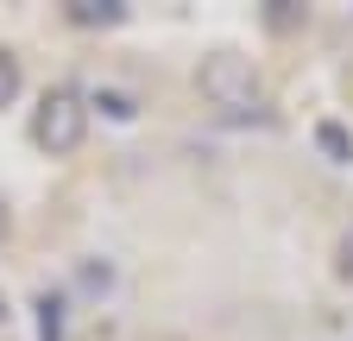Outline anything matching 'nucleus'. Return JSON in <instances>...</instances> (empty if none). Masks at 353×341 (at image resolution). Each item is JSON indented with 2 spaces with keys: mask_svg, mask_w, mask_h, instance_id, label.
<instances>
[{
  "mask_svg": "<svg viewBox=\"0 0 353 341\" xmlns=\"http://www.w3.org/2000/svg\"><path fill=\"white\" fill-rule=\"evenodd\" d=\"M19 89H26V64H19L13 51H0V108H13Z\"/></svg>",
  "mask_w": 353,
  "mask_h": 341,
  "instance_id": "obj_7",
  "label": "nucleus"
},
{
  "mask_svg": "<svg viewBox=\"0 0 353 341\" xmlns=\"http://www.w3.org/2000/svg\"><path fill=\"white\" fill-rule=\"evenodd\" d=\"M7 316H13V310H7V291H0V329H7Z\"/></svg>",
  "mask_w": 353,
  "mask_h": 341,
  "instance_id": "obj_11",
  "label": "nucleus"
},
{
  "mask_svg": "<svg viewBox=\"0 0 353 341\" xmlns=\"http://www.w3.org/2000/svg\"><path fill=\"white\" fill-rule=\"evenodd\" d=\"M7 228H13V222H7V202H0V240H7Z\"/></svg>",
  "mask_w": 353,
  "mask_h": 341,
  "instance_id": "obj_10",
  "label": "nucleus"
},
{
  "mask_svg": "<svg viewBox=\"0 0 353 341\" xmlns=\"http://www.w3.org/2000/svg\"><path fill=\"white\" fill-rule=\"evenodd\" d=\"M32 310H38V341H63V322H70L63 291H38V297H32Z\"/></svg>",
  "mask_w": 353,
  "mask_h": 341,
  "instance_id": "obj_5",
  "label": "nucleus"
},
{
  "mask_svg": "<svg viewBox=\"0 0 353 341\" xmlns=\"http://www.w3.org/2000/svg\"><path fill=\"white\" fill-rule=\"evenodd\" d=\"M316 146H322L334 164H353V133H347L341 120H322V126H316Z\"/></svg>",
  "mask_w": 353,
  "mask_h": 341,
  "instance_id": "obj_6",
  "label": "nucleus"
},
{
  "mask_svg": "<svg viewBox=\"0 0 353 341\" xmlns=\"http://www.w3.org/2000/svg\"><path fill=\"white\" fill-rule=\"evenodd\" d=\"M95 108L114 126H132V120H139V95H132V89H114V82H101V89L88 95V114H95Z\"/></svg>",
  "mask_w": 353,
  "mask_h": 341,
  "instance_id": "obj_4",
  "label": "nucleus"
},
{
  "mask_svg": "<svg viewBox=\"0 0 353 341\" xmlns=\"http://www.w3.org/2000/svg\"><path fill=\"white\" fill-rule=\"evenodd\" d=\"M32 139H38V152L70 158V152L88 139V95H76V89H51V95L38 101V114H32Z\"/></svg>",
  "mask_w": 353,
  "mask_h": 341,
  "instance_id": "obj_2",
  "label": "nucleus"
},
{
  "mask_svg": "<svg viewBox=\"0 0 353 341\" xmlns=\"http://www.w3.org/2000/svg\"><path fill=\"white\" fill-rule=\"evenodd\" d=\"M265 19H272V26H296V7H290V0H272V13H265Z\"/></svg>",
  "mask_w": 353,
  "mask_h": 341,
  "instance_id": "obj_8",
  "label": "nucleus"
},
{
  "mask_svg": "<svg viewBox=\"0 0 353 341\" xmlns=\"http://www.w3.org/2000/svg\"><path fill=\"white\" fill-rule=\"evenodd\" d=\"M341 272L353 278V240H341Z\"/></svg>",
  "mask_w": 353,
  "mask_h": 341,
  "instance_id": "obj_9",
  "label": "nucleus"
},
{
  "mask_svg": "<svg viewBox=\"0 0 353 341\" xmlns=\"http://www.w3.org/2000/svg\"><path fill=\"white\" fill-rule=\"evenodd\" d=\"M196 89L208 95V108H221L228 120H259L265 114V82H259L252 57H240V51H208L196 64Z\"/></svg>",
  "mask_w": 353,
  "mask_h": 341,
  "instance_id": "obj_1",
  "label": "nucleus"
},
{
  "mask_svg": "<svg viewBox=\"0 0 353 341\" xmlns=\"http://www.w3.org/2000/svg\"><path fill=\"white\" fill-rule=\"evenodd\" d=\"M63 19L82 32H108V26H126V0H63Z\"/></svg>",
  "mask_w": 353,
  "mask_h": 341,
  "instance_id": "obj_3",
  "label": "nucleus"
}]
</instances>
